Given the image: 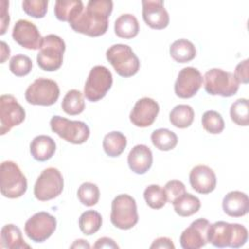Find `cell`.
Wrapping results in <instances>:
<instances>
[{
  "label": "cell",
  "instance_id": "obj_44",
  "mask_svg": "<svg viewBox=\"0 0 249 249\" xmlns=\"http://www.w3.org/2000/svg\"><path fill=\"white\" fill-rule=\"evenodd\" d=\"M10 56V48L4 41H1V63H4L5 60Z\"/></svg>",
  "mask_w": 249,
  "mask_h": 249
},
{
  "label": "cell",
  "instance_id": "obj_20",
  "mask_svg": "<svg viewBox=\"0 0 249 249\" xmlns=\"http://www.w3.org/2000/svg\"><path fill=\"white\" fill-rule=\"evenodd\" d=\"M127 163L133 172L137 174L146 173L153 163L152 151L144 144L134 146L127 156Z\"/></svg>",
  "mask_w": 249,
  "mask_h": 249
},
{
  "label": "cell",
  "instance_id": "obj_9",
  "mask_svg": "<svg viewBox=\"0 0 249 249\" xmlns=\"http://www.w3.org/2000/svg\"><path fill=\"white\" fill-rule=\"evenodd\" d=\"M113 84V77L110 70L103 65H96L89 71L84 87V95L91 102L103 98Z\"/></svg>",
  "mask_w": 249,
  "mask_h": 249
},
{
  "label": "cell",
  "instance_id": "obj_4",
  "mask_svg": "<svg viewBox=\"0 0 249 249\" xmlns=\"http://www.w3.org/2000/svg\"><path fill=\"white\" fill-rule=\"evenodd\" d=\"M106 58L117 74L124 78L135 75L140 67V61L128 45L115 44L106 51Z\"/></svg>",
  "mask_w": 249,
  "mask_h": 249
},
{
  "label": "cell",
  "instance_id": "obj_31",
  "mask_svg": "<svg viewBox=\"0 0 249 249\" xmlns=\"http://www.w3.org/2000/svg\"><path fill=\"white\" fill-rule=\"evenodd\" d=\"M151 140L153 145L160 151H170L174 149L178 143L177 135L167 128L154 130L151 134Z\"/></svg>",
  "mask_w": 249,
  "mask_h": 249
},
{
  "label": "cell",
  "instance_id": "obj_5",
  "mask_svg": "<svg viewBox=\"0 0 249 249\" xmlns=\"http://www.w3.org/2000/svg\"><path fill=\"white\" fill-rule=\"evenodd\" d=\"M64 52V41L55 34H49L43 37L42 45L37 54V64L45 71H55L62 65Z\"/></svg>",
  "mask_w": 249,
  "mask_h": 249
},
{
  "label": "cell",
  "instance_id": "obj_41",
  "mask_svg": "<svg viewBox=\"0 0 249 249\" xmlns=\"http://www.w3.org/2000/svg\"><path fill=\"white\" fill-rule=\"evenodd\" d=\"M0 15H1V32L0 34L3 35L6 32L7 27L9 26L10 22V17H9V12H8V7H9V2L6 0H2L0 2Z\"/></svg>",
  "mask_w": 249,
  "mask_h": 249
},
{
  "label": "cell",
  "instance_id": "obj_24",
  "mask_svg": "<svg viewBox=\"0 0 249 249\" xmlns=\"http://www.w3.org/2000/svg\"><path fill=\"white\" fill-rule=\"evenodd\" d=\"M1 247L8 249H30L23 237L21 231L14 224H7L1 230Z\"/></svg>",
  "mask_w": 249,
  "mask_h": 249
},
{
  "label": "cell",
  "instance_id": "obj_34",
  "mask_svg": "<svg viewBox=\"0 0 249 249\" xmlns=\"http://www.w3.org/2000/svg\"><path fill=\"white\" fill-rule=\"evenodd\" d=\"M143 195L146 203L153 209H160L167 201L164 190L156 184L149 185Z\"/></svg>",
  "mask_w": 249,
  "mask_h": 249
},
{
  "label": "cell",
  "instance_id": "obj_42",
  "mask_svg": "<svg viewBox=\"0 0 249 249\" xmlns=\"http://www.w3.org/2000/svg\"><path fill=\"white\" fill-rule=\"evenodd\" d=\"M150 248H168V249H174L175 245L173 244L172 240L168 237H159L153 241Z\"/></svg>",
  "mask_w": 249,
  "mask_h": 249
},
{
  "label": "cell",
  "instance_id": "obj_33",
  "mask_svg": "<svg viewBox=\"0 0 249 249\" xmlns=\"http://www.w3.org/2000/svg\"><path fill=\"white\" fill-rule=\"evenodd\" d=\"M231 119L238 125L247 126L249 124V106L246 98L235 100L230 109Z\"/></svg>",
  "mask_w": 249,
  "mask_h": 249
},
{
  "label": "cell",
  "instance_id": "obj_35",
  "mask_svg": "<svg viewBox=\"0 0 249 249\" xmlns=\"http://www.w3.org/2000/svg\"><path fill=\"white\" fill-rule=\"evenodd\" d=\"M77 196L82 204L89 207L98 202L100 192L97 185L90 182H85L79 187Z\"/></svg>",
  "mask_w": 249,
  "mask_h": 249
},
{
  "label": "cell",
  "instance_id": "obj_11",
  "mask_svg": "<svg viewBox=\"0 0 249 249\" xmlns=\"http://www.w3.org/2000/svg\"><path fill=\"white\" fill-rule=\"evenodd\" d=\"M24 96L29 104L51 106L59 97V87L53 80L38 78L26 89Z\"/></svg>",
  "mask_w": 249,
  "mask_h": 249
},
{
  "label": "cell",
  "instance_id": "obj_23",
  "mask_svg": "<svg viewBox=\"0 0 249 249\" xmlns=\"http://www.w3.org/2000/svg\"><path fill=\"white\" fill-rule=\"evenodd\" d=\"M84 10L81 0H58L54 4L53 12L56 18L60 21L72 22Z\"/></svg>",
  "mask_w": 249,
  "mask_h": 249
},
{
  "label": "cell",
  "instance_id": "obj_30",
  "mask_svg": "<svg viewBox=\"0 0 249 249\" xmlns=\"http://www.w3.org/2000/svg\"><path fill=\"white\" fill-rule=\"evenodd\" d=\"M62 110L71 116L81 114L85 109L83 93L78 89H70L64 95L61 102Z\"/></svg>",
  "mask_w": 249,
  "mask_h": 249
},
{
  "label": "cell",
  "instance_id": "obj_15",
  "mask_svg": "<svg viewBox=\"0 0 249 249\" xmlns=\"http://www.w3.org/2000/svg\"><path fill=\"white\" fill-rule=\"evenodd\" d=\"M12 37L18 45L28 50H40L43 41L37 26L27 19H18L15 23Z\"/></svg>",
  "mask_w": 249,
  "mask_h": 249
},
{
  "label": "cell",
  "instance_id": "obj_22",
  "mask_svg": "<svg viewBox=\"0 0 249 249\" xmlns=\"http://www.w3.org/2000/svg\"><path fill=\"white\" fill-rule=\"evenodd\" d=\"M55 149V142L49 135H38L30 143V154L38 161L50 160L53 156Z\"/></svg>",
  "mask_w": 249,
  "mask_h": 249
},
{
  "label": "cell",
  "instance_id": "obj_17",
  "mask_svg": "<svg viewBox=\"0 0 249 249\" xmlns=\"http://www.w3.org/2000/svg\"><path fill=\"white\" fill-rule=\"evenodd\" d=\"M160 112V106L157 101L150 97H143L136 101L130 114L129 120L135 126H150L156 120Z\"/></svg>",
  "mask_w": 249,
  "mask_h": 249
},
{
  "label": "cell",
  "instance_id": "obj_8",
  "mask_svg": "<svg viewBox=\"0 0 249 249\" xmlns=\"http://www.w3.org/2000/svg\"><path fill=\"white\" fill-rule=\"evenodd\" d=\"M52 130L60 138L72 144H83L89 137V127L82 121H71L60 116H53L50 121Z\"/></svg>",
  "mask_w": 249,
  "mask_h": 249
},
{
  "label": "cell",
  "instance_id": "obj_13",
  "mask_svg": "<svg viewBox=\"0 0 249 249\" xmlns=\"http://www.w3.org/2000/svg\"><path fill=\"white\" fill-rule=\"evenodd\" d=\"M25 119V111L15 96L3 94L0 97V134L4 135Z\"/></svg>",
  "mask_w": 249,
  "mask_h": 249
},
{
  "label": "cell",
  "instance_id": "obj_14",
  "mask_svg": "<svg viewBox=\"0 0 249 249\" xmlns=\"http://www.w3.org/2000/svg\"><path fill=\"white\" fill-rule=\"evenodd\" d=\"M202 76L198 69L187 66L180 70L174 85L175 94L180 98H191L202 86Z\"/></svg>",
  "mask_w": 249,
  "mask_h": 249
},
{
  "label": "cell",
  "instance_id": "obj_36",
  "mask_svg": "<svg viewBox=\"0 0 249 249\" xmlns=\"http://www.w3.org/2000/svg\"><path fill=\"white\" fill-rule=\"evenodd\" d=\"M201 124L204 130L211 134H219L225 127V122L221 114L214 110H209L203 113Z\"/></svg>",
  "mask_w": 249,
  "mask_h": 249
},
{
  "label": "cell",
  "instance_id": "obj_29",
  "mask_svg": "<svg viewBox=\"0 0 249 249\" xmlns=\"http://www.w3.org/2000/svg\"><path fill=\"white\" fill-rule=\"evenodd\" d=\"M195 112L190 105L179 104L176 105L169 114V121L171 124L178 128L189 127L194 121Z\"/></svg>",
  "mask_w": 249,
  "mask_h": 249
},
{
  "label": "cell",
  "instance_id": "obj_37",
  "mask_svg": "<svg viewBox=\"0 0 249 249\" xmlns=\"http://www.w3.org/2000/svg\"><path fill=\"white\" fill-rule=\"evenodd\" d=\"M9 68L15 76L23 77L30 73L32 69V61L27 55L18 53L11 58Z\"/></svg>",
  "mask_w": 249,
  "mask_h": 249
},
{
  "label": "cell",
  "instance_id": "obj_45",
  "mask_svg": "<svg viewBox=\"0 0 249 249\" xmlns=\"http://www.w3.org/2000/svg\"><path fill=\"white\" fill-rule=\"evenodd\" d=\"M70 248H90L89 243L84 239H77L70 246Z\"/></svg>",
  "mask_w": 249,
  "mask_h": 249
},
{
  "label": "cell",
  "instance_id": "obj_16",
  "mask_svg": "<svg viewBox=\"0 0 249 249\" xmlns=\"http://www.w3.org/2000/svg\"><path fill=\"white\" fill-rule=\"evenodd\" d=\"M210 222L200 218L192 222V224L183 231L180 235V244L184 249H198L208 243L207 232Z\"/></svg>",
  "mask_w": 249,
  "mask_h": 249
},
{
  "label": "cell",
  "instance_id": "obj_38",
  "mask_svg": "<svg viewBox=\"0 0 249 249\" xmlns=\"http://www.w3.org/2000/svg\"><path fill=\"white\" fill-rule=\"evenodd\" d=\"M49 2L46 0H24L22 10L28 16L35 18H42L46 16Z\"/></svg>",
  "mask_w": 249,
  "mask_h": 249
},
{
  "label": "cell",
  "instance_id": "obj_12",
  "mask_svg": "<svg viewBox=\"0 0 249 249\" xmlns=\"http://www.w3.org/2000/svg\"><path fill=\"white\" fill-rule=\"evenodd\" d=\"M56 229V219L48 212L41 211L31 216L24 225V231L34 242L46 241Z\"/></svg>",
  "mask_w": 249,
  "mask_h": 249
},
{
  "label": "cell",
  "instance_id": "obj_19",
  "mask_svg": "<svg viewBox=\"0 0 249 249\" xmlns=\"http://www.w3.org/2000/svg\"><path fill=\"white\" fill-rule=\"evenodd\" d=\"M191 187L198 194L206 195L216 188V174L207 165L199 164L195 166L189 175Z\"/></svg>",
  "mask_w": 249,
  "mask_h": 249
},
{
  "label": "cell",
  "instance_id": "obj_10",
  "mask_svg": "<svg viewBox=\"0 0 249 249\" xmlns=\"http://www.w3.org/2000/svg\"><path fill=\"white\" fill-rule=\"evenodd\" d=\"M63 177L55 167L44 169L34 185V196L40 201H47L58 196L63 190Z\"/></svg>",
  "mask_w": 249,
  "mask_h": 249
},
{
  "label": "cell",
  "instance_id": "obj_40",
  "mask_svg": "<svg viewBox=\"0 0 249 249\" xmlns=\"http://www.w3.org/2000/svg\"><path fill=\"white\" fill-rule=\"evenodd\" d=\"M248 59H245L241 62H239L234 70V77L237 80L238 83L242 84H247L249 81V76H248Z\"/></svg>",
  "mask_w": 249,
  "mask_h": 249
},
{
  "label": "cell",
  "instance_id": "obj_18",
  "mask_svg": "<svg viewBox=\"0 0 249 249\" xmlns=\"http://www.w3.org/2000/svg\"><path fill=\"white\" fill-rule=\"evenodd\" d=\"M142 17L153 29H163L169 23V16L161 0H143Z\"/></svg>",
  "mask_w": 249,
  "mask_h": 249
},
{
  "label": "cell",
  "instance_id": "obj_28",
  "mask_svg": "<svg viewBox=\"0 0 249 249\" xmlns=\"http://www.w3.org/2000/svg\"><path fill=\"white\" fill-rule=\"evenodd\" d=\"M127 144L126 137L120 131H111L104 136L102 147L109 157L115 158L120 156Z\"/></svg>",
  "mask_w": 249,
  "mask_h": 249
},
{
  "label": "cell",
  "instance_id": "obj_7",
  "mask_svg": "<svg viewBox=\"0 0 249 249\" xmlns=\"http://www.w3.org/2000/svg\"><path fill=\"white\" fill-rule=\"evenodd\" d=\"M204 89L211 95L230 97L237 92L239 83L232 73L212 68L204 74Z\"/></svg>",
  "mask_w": 249,
  "mask_h": 249
},
{
  "label": "cell",
  "instance_id": "obj_1",
  "mask_svg": "<svg viewBox=\"0 0 249 249\" xmlns=\"http://www.w3.org/2000/svg\"><path fill=\"white\" fill-rule=\"evenodd\" d=\"M113 10L110 0H89L83 12L69 23L71 28L89 37H98L106 33L108 18Z\"/></svg>",
  "mask_w": 249,
  "mask_h": 249
},
{
  "label": "cell",
  "instance_id": "obj_21",
  "mask_svg": "<svg viewBox=\"0 0 249 249\" xmlns=\"http://www.w3.org/2000/svg\"><path fill=\"white\" fill-rule=\"evenodd\" d=\"M224 212L231 217H242L249 211V198L247 195L240 191L228 193L222 202Z\"/></svg>",
  "mask_w": 249,
  "mask_h": 249
},
{
  "label": "cell",
  "instance_id": "obj_2",
  "mask_svg": "<svg viewBox=\"0 0 249 249\" xmlns=\"http://www.w3.org/2000/svg\"><path fill=\"white\" fill-rule=\"evenodd\" d=\"M207 239L208 242L215 247L238 248L246 243L248 239V231L240 224L218 221L214 224H210Z\"/></svg>",
  "mask_w": 249,
  "mask_h": 249
},
{
  "label": "cell",
  "instance_id": "obj_32",
  "mask_svg": "<svg viewBox=\"0 0 249 249\" xmlns=\"http://www.w3.org/2000/svg\"><path fill=\"white\" fill-rule=\"evenodd\" d=\"M102 225V217L95 210H87L79 218V228L86 235H91L98 231Z\"/></svg>",
  "mask_w": 249,
  "mask_h": 249
},
{
  "label": "cell",
  "instance_id": "obj_3",
  "mask_svg": "<svg viewBox=\"0 0 249 249\" xmlns=\"http://www.w3.org/2000/svg\"><path fill=\"white\" fill-rule=\"evenodd\" d=\"M0 190L1 194L8 198H18L25 194L27 180L18 165L6 160L0 166Z\"/></svg>",
  "mask_w": 249,
  "mask_h": 249
},
{
  "label": "cell",
  "instance_id": "obj_39",
  "mask_svg": "<svg viewBox=\"0 0 249 249\" xmlns=\"http://www.w3.org/2000/svg\"><path fill=\"white\" fill-rule=\"evenodd\" d=\"M163 190L166 196V200L170 203H172L176 198H178L179 196L186 193L185 185L179 180L168 181L165 184Z\"/></svg>",
  "mask_w": 249,
  "mask_h": 249
},
{
  "label": "cell",
  "instance_id": "obj_26",
  "mask_svg": "<svg viewBox=\"0 0 249 249\" xmlns=\"http://www.w3.org/2000/svg\"><path fill=\"white\" fill-rule=\"evenodd\" d=\"M169 53L175 61L185 63L196 57V51L195 45L191 41L187 39H178L170 45Z\"/></svg>",
  "mask_w": 249,
  "mask_h": 249
},
{
  "label": "cell",
  "instance_id": "obj_25",
  "mask_svg": "<svg viewBox=\"0 0 249 249\" xmlns=\"http://www.w3.org/2000/svg\"><path fill=\"white\" fill-rule=\"evenodd\" d=\"M114 30L118 37L131 39L139 32V23L135 16L131 14H123L116 19Z\"/></svg>",
  "mask_w": 249,
  "mask_h": 249
},
{
  "label": "cell",
  "instance_id": "obj_6",
  "mask_svg": "<svg viewBox=\"0 0 249 249\" xmlns=\"http://www.w3.org/2000/svg\"><path fill=\"white\" fill-rule=\"evenodd\" d=\"M111 223L118 229L129 230L138 222L135 199L126 194L117 196L111 205Z\"/></svg>",
  "mask_w": 249,
  "mask_h": 249
},
{
  "label": "cell",
  "instance_id": "obj_43",
  "mask_svg": "<svg viewBox=\"0 0 249 249\" xmlns=\"http://www.w3.org/2000/svg\"><path fill=\"white\" fill-rule=\"evenodd\" d=\"M93 248H119V245L109 237H101L96 240L93 245Z\"/></svg>",
  "mask_w": 249,
  "mask_h": 249
},
{
  "label": "cell",
  "instance_id": "obj_27",
  "mask_svg": "<svg viewBox=\"0 0 249 249\" xmlns=\"http://www.w3.org/2000/svg\"><path fill=\"white\" fill-rule=\"evenodd\" d=\"M172 204L175 212L181 217L192 216L200 208V200L198 197L187 192L176 198Z\"/></svg>",
  "mask_w": 249,
  "mask_h": 249
}]
</instances>
